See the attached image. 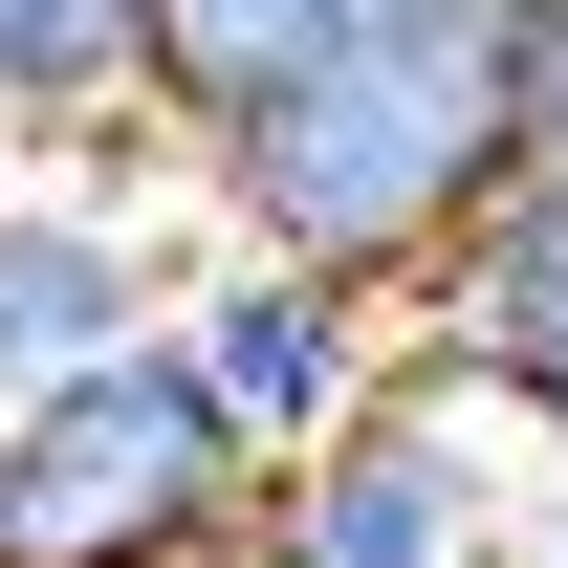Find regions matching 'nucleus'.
<instances>
[{"label":"nucleus","instance_id":"nucleus-10","mask_svg":"<svg viewBox=\"0 0 568 568\" xmlns=\"http://www.w3.org/2000/svg\"><path fill=\"white\" fill-rule=\"evenodd\" d=\"M503 568H568V503H547V525H525V547H503Z\"/></svg>","mask_w":568,"mask_h":568},{"label":"nucleus","instance_id":"nucleus-5","mask_svg":"<svg viewBox=\"0 0 568 568\" xmlns=\"http://www.w3.org/2000/svg\"><path fill=\"white\" fill-rule=\"evenodd\" d=\"M175 263H197V219H153L132 153H44L0 197V416L67 394V372H110V351H153Z\"/></svg>","mask_w":568,"mask_h":568},{"label":"nucleus","instance_id":"nucleus-6","mask_svg":"<svg viewBox=\"0 0 568 568\" xmlns=\"http://www.w3.org/2000/svg\"><path fill=\"white\" fill-rule=\"evenodd\" d=\"M416 351H437V372H481L503 416L568 459V175H525V197H503L481 241L416 284Z\"/></svg>","mask_w":568,"mask_h":568},{"label":"nucleus","instance_id":"nucleus-2","mask_svg":"<svg viewBox=\"0 0 568 568\" xmlns=\"http://www.w3.org/2000/svg\"><path fill=\"white\" fill-rule=\"evenodd\" d=\"M219 525H263V459L197 416L175 351H110L0 416V568H175Z\"/></svg>","mask_w":568,"mask_h":568},{"label":"nucleus","instance_id":"nucleus-3","mask_svg":"<svg viewBox=\"0 0 568 568\" xmlns=\"http://www.w3.org/2000/svg\"><path fill=\"white\" fill-rule=\"evenodd\" d=\"M547 503H568V459L503 416L481 372L416 351L328 459H284V481H263V568H503Z\"/></svg>","mask_w":568,"mask_h":568},{"label":"nucleus","instance_id":"nucleus-8","mask_svg":"<svg viewBox=\"0 0 568 568\" xmlns=\"http://www.w3.org/2000/svg\"><path fill=\"white\" fill-rule=\"evenodd\" d=\"M0 153H153L132 0H0Z\"/></svg>","mask_w":568,"mask_h":568},{"label":"nucleus","instance_id":"nucleus-4","mask_svg":"<svg viewBox=\"0 0 568 568\" xmlns=\"http://www.w3.org/2000/svg\"><path fill=\"white\" fill-rule=\"evenodd\" d=\"M153 351L197 372V416L284 481V459H328V437L416 372V306H394V284H351V263H284V241H197V263H175V306H153Z\"/></svg>","mask_w":568,"mask_h":568},{"label":"nucleus","instance_id":"nucleus-1","mask_svg":"<svg viewBox=\"0 0 568 568\" xmlns=\"http://www.w3.org/2000/svg\"><path fill=\"white\" fill-rule=\"evenodd\" d=\"M525 197V88H503V0H372L328 67H284L219 153H175L197 241H284L416 306L481 219Z\"/></svg>","mask_w":568,"mask_h":568},{"label":"nucleus","instance_id":"nucleus-9","mask_svg":"<svg viewBox=\"0 0 568 568\" xmlns=\"http://www.w3.org/2000/svg\"><path fill=\"white\" fill-rule=\"evenodd\" d=\"M503 88H525V175H568V0H503Z\"/></svg>","mask_w":568,"mask_h":568},{"label":"nucleus","instance_id":"nucleus-7","mask_svg":"<svg viewBox=\"0 0 568 568\" xmlns=\"http://www.w3.org/2000/svg\"><path fill=\"white\" fill-rule=\"evenodd\" d=\"M351 22H372V0H132V110H153V153H219L284 67H328Z\"/></svg>","mask_w":568,"mask_h":568}]
</instances>
